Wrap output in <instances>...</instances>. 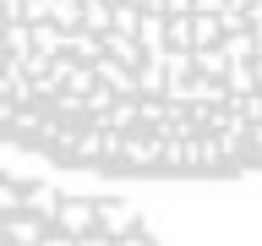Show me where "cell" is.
Instances as JSON below:
<instances>
[{
  "mask_svg": "<svg viewBox=\"0 0 262 246\" xmlns=\"http://www.w3.org/2000/svg\"><path fill=\"white\" fill-rule=\"evenodd\" d=\"M0 148L88 180L262 170V0H0Z\"/></svg>",
  "mask_w": 262,
  "mask_h": 246,
  "instance_id": "obj_1",
  "label": "cell"
},
{
  "mask_svg": "<svg viewBox=\"0 0 262 246\" xmlns=\"http://www.w3.org/2000/svg\"><path fill=\"white\" fill-rule=\"evenodd\" d=\"M0 241H147V224L110 192H71L0 164Z\"/></svg>",
  "mask_w": 262,
  "mask_h": 246,
  "instance_id": "obj_2",
  "label": "cell"
}]
</instances>
